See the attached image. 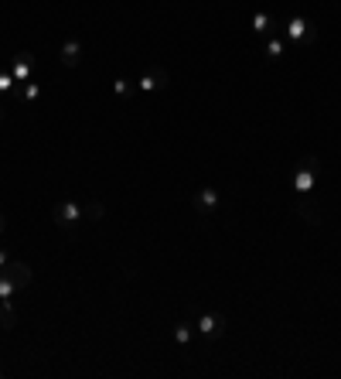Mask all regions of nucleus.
Returning a JSON list of instances; mask_svg holds the SVG:
<instances>
[{
	"label": "nucleus",
	"instance_id": "20",
	"mask_svg": "<svg viewBox=\"0 0 341 379\" xmlns=\"http://www.w3.org/2000/svg\"><path fill=\"white\" fill-rule=\"evenodd\" d=\"M7 260H10V257H7V250H3V246H0V270H3V267H7Z\"/></svg>",
	"mask_w": 341,
	"mask_h": 379
},
{
	"label": "nucleus",
	"instance_id": "11",
	"mask_svg": "<svg viewBox=\"0 0 341 379\" xmlns=\"http://www.w3.org/2000/svg\"><path fill=\"white\" fill-rule=\"evenodd\" d=\"M58 58H62V65H65V69H76V65L82 62V41H79V38H69V41L62 45Z\"/></svg>",
	"mask_w": 341,
	"mask_h": 379
},
{
	"label": "nucleus",
	"instance_id": "19",
	"mask_svg": "<svg viewBox=\"0 0 341 379\" xmlns=\"http://www.w3.org/2000/svg\"><path fill=\"white\" fill-rule=\"evenodd\" d=\"M14 294H17V287H14L7 277H3V274H0V301H3V297H14Z\"/></svg>",
	"mask_w": 341,
	"mask_h": 379
},
{
	"label": "nucleus",
	"instance_id": "22",
	"mask_svg": "<svg viewBox=\"0 0 341 379\" xmlns=\"http://www.w3.org/2000/svg\"><path fill=\"white\" fill-rule=\"evenodd\" d=\"M0 116H3V109H0Z\"/></svg>",
	"mask_w": 341,
	"mask_h": 379
},
{
	"label": "nucleus",
	"instance_id": "14",
	"mask_svg": "<svg viewBox=\"0 0 341 379\" xmlns=\"http://www.w3.org/2000/svg\"><path fill=\"white\" fill-rule=\"evenodd\" d=\"M0 328H3V332L14 328V301H10V297L0 301Z\"/></svg>",
	"mask_w": 341,
	"mask_h": 379
},
{
	"label": "nucleus",
	"instance_id": "15",
	"mask_svg": "<svg viewBox=\"0 0 341 379\" xmlns=\"http://www.w3.org/2000/svg\"><path fill=\"white\" fill-rule=\"evenodd\" d=\"M82 212H85V219H89V222H99V219L106 215L102 202H96V198H85V202H82Z\"/></svg>",
	"mask_w": 341,
	"mask_h": 379
},
{
	"label": "nucleus",
	"instance_id": "6",
	"mask_svg": "<svg viewBox=\"0 0 341 379\" xmlns=\"http://www.w3.org/2000/svg\"><path fill=\"white\" fill-rule=\"evenodd\" d=\"M191 205H195L201 215H215L219 205H222V195H219V188H198L195 198H191Z\"/></svg>",
	"mask_w": 341,
	"mask_h": 379
},
{
	"label": "nucleus",
	"instance_id": "8",
	"mask_svg": "<svg viewBox=\"0 0 341 379\" xmlns=\"http://www.w3.org/2000/svg\"><path fill=\"white\" fill-rule=\"evenodd\" d=\"M31 72H34V55L31 52H17L14 62H10V76L17 83H31Z\"/></svg>",
	"mask_w": 341,
	"mask_h": 379
},
{
	"label": "nucleus",
	"instance_id": "21",
	"mask_svg": "<svg viewBox=\"0 0 341 379\" xmlns=\"http://www.w3.org/2000/svg\"><path fill=\"white\" fill-rule=\"evenodd\" d=\"M3 229H7V219H3V215H0V236H3Z\"/></svg>",
	"mask_w": 341,
	"mask_h": 379
},
{
	"label": "nucleus",
	"instance_id": "16",
	"mask_svg": "<svg viewBox=\"0 0 341 379\" xmlns=\"http://www.w3.org/2000/svg\"><path fill=\"white\" fill-rule=\"evenodd\" d=\"M130 93H133V83H130V79H123V76L113 79V96H116V99H126Z\"/></svg>",
	"mask_w": 341,
	"mask_h": 379
},
{
	"label": "nucleus",
	"instance_id": "17",
	"mask_svg": "<svg viewBox=\"0 0 341 379\" xmlns=\"http://www.w3.org/2000/svg\"><path fill=\"white\" fill-rule=\"evenodd\" d=\"M21 99H24V102H38V99H41V86H38V83H24Z\"/></svg>",
	"mask_w": 341,
	"mask_h": 379
},
{
	"label": "nucleus",
	"instance_id": "18",
	"mask_svg": "<svg viewBox=\"0 0 341 379\" xmlns=\"http://www.w3.org/2000/svg\"><path fill=\"white\" fill-rule=\"evenodd\" d=\"M14 83H17V79L10 76V69H3V72H0V93H10V89H14Z\"/></svg>",
	"mask_w": 341,
	"mask_h": 379
},
{
	"label": "nucleus",
	"instance_id": "7",
	"mask_svg": "<svg viewBox=\"0 0 341 379\" xmlns=\"http://www.w3.org/2000/svg\"><path fill=\"white\" fill-rule=\"evenodd\" d=\"M0 274L17 287V290H24V287L31 284V267H28V263H21V260H7V267H3Z\"/></svg>",
	"mask_w": 341,
	"mask_h": 379
},
{
	"label": "nucleus",
	"instance_id": "3",
	"mask_svg": "<svg viewBox=\"0 0 341 379\" xmlns=\"http://www.w3.org/2000/svg\"><path fill=\"white\" fill-rule=\"evenodd\" d=\"M52 219H55V226L58 229H76L79 222L85 219V212H82V202H72V198H65V202H55L52 205Z\"/></svg>",
	"mask_w": 341,
	"mask_h": 379
},
{
	"label": "nucleus",
	"instance_id": "1",
	"mask_svg": "<svg viewBox=\"0 0 341 379\" xmlns=\"http://www.w3.org/2000/svg\"><path fill=\"white\" fill-rule=\"evenodd\" d=\"M280 31H283L287 45H294V48H307V45L318 41V28H314V21H307V17H287V21L280 24Z\"/></svg>",
	"mask_w": 341,
	"mask_h": 379
},
{
	"label": "nucleus",
	"instance_id": "23",
	"mask_svg": "<svg viewBox=\"0 0 341 379\" xmlns=\"http://www.w3.org/2000/svg\"><path fill=\"white\" fill-rule=\"evenodd\" d=\"M0 376H3V373H0Z\"/></svg>",
	"mask_w": 341,
	"mask_h": 379
},
{
	"label": "nucleus",
	"instance_id": "5",
	"mask_svg": "<svg viewBox=\"0 0 341 379\" xmlns=\"http://www.w3.org/2000/svg\"><path fill=\"white\" fill-rule=\"evenodd\" d=\"M168 86H170V76L164 69H157V65L147 69V72L137 79V89H140V93H157V89H168Z\"/></svg>",
	"mask_w": 341,
	"mask_h": 379
},
{
	"label": "nucleus",
	"instance_id": "12",
	"mask_svg": "<svg viewBox=\"0 0 341 379\" xmlns=\"http://www.w3.org/2000/svg\"><path fill=\"white\" fill-rule=\"evenodd\" d=\"M263 55H266V62H280V58L287 55V38L270 34V38H266V45H263Z\"/></svg>",
	"mask_w": 341,
	"mask_h": 379
},
{
	"label": "nucleus",
	"instance_id": "13",
	"mask_svg": "<svg viewBox=\"0 0 341 379\" xmlns=\"http://www.w3.org/2000/svg\"><path fill=\"white\" fill-rule=\"evenodd\" d=\"M191 338H195V325H191V321H177V325H174V342H177L181 349H188Z\"/></svg>",
	"mask_w": 341,
	"mask_h": 379
},
{
	"label": "nucleus",
	"instance_id": "9",
	"mask_svg": "<svg viewBox=\"0 0 341 379\" xmlns=\"http://www.w3.org/2000/svg\"><path fill=\"white\" fill-rule=\"evenodd\" d=\"M294 212H297L304 222H311V226H321V208L314 205V198H311V195H297V202H294Z\"/></svg>",
	"mask_w": 341,
	"mask_h": 379
},
{
	"label": "nucleus",
	"instance_id": "2",
	"mask_svg": "<svg viewBox=\"0 0 341 379\" xmlns=\"http://www.w3.org/2000/svg\"><path fill=\"white\" fill-rule=\"evenodd\" d=\"M318 175H321V161H318L314 154L300 158V161H297V171H294V191H297V195H311L314 185H318Z\"/></svg>",
	"mask_w": 341,
	"mask_h": 379
},
{
	"label": "nucleus",
	"instance_id": "10",
	"mask_svg": "<svg viewBox=\"0 0 341 379\" xmlns=\"http://www.w3.org/2000/svg\"><path fill=\"white\" fill-rule=\"evenodd\" d=\"M280 24L283 21L276 14H266V10H256L253 14V34H266V38L270 34H280Z\"/></svg>",
	"mask_w": 341,
	"mask_h": 379
},
{
	"label": "nucleus",
	"instance_id": "4",
	"mask_svg": "<svg viewBox=\"0 0 341 379\" xmlns=\"http://www.w3.org/2000/svg\"><path fill=\"white\" fill-rule=\"evenodd\" d=\"M222 332H226V318H222V314H215V311L198 314V321H195V335H201V338H219Z\"/></svg>",
	"mask_w": 341,
	"mask_h": 379
}]
</instances>
